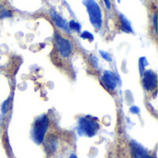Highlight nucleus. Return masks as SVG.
I'll return each instance as SVG.
<instances>
[{"mask_svg": "<svg viewBox=\"0 0 158 158\" xmlns=\"http://www.w3.org/2000/svg\"><path fill=\"white\" fill-rule=\"evenodd\" d=\"M83 4L86 6L92 25L95 29H101L103 25V14L98 3L95 0H83Z\"/></svg>", "mask_w": 158, "mask_h": 158, "instance_id": "1", "label": "nucleus"}, {"mask_svg": "<svg viewBox=\"0 0 158 158\" xmlns=\"http://www.w3.org/2000/svg\"><path fill=\"white\" fill-rule=\"evenodd\" d=\"M99 129L100 125L97 120L90 116L80 118L78 120V132L80 135L93 137L96 134Z\"/></svg>", "mask_w": 158, "mask_h": 158, "instance_id": "2", "label": "nucleus"}, {"mask_svg": "<svg viewBox=\"0 0 158 158\" xmlns=\"http://www.w3.org/2000/svg\"><path fill=\"white\" fill-rule=\"evenodd\" d=\"M48 126L49 118L46 115H43L35 120L32 129V139L36 144H41L44 142Z\"/></svg>", "mask_w": 158, "mask_h": 158, "instance_id": "3", "label": "nucleus"}, {"mask_svg": "<svg viewBox=\"0 0 158 158\" xmlns=\"http://www.w3.org/2000/svg\"><path fill=\"white\" fill-rule=\"evenodd\" d=\"M54 37H55V44L58 53L63 57H69L72 53V44L70 43V41L62 37L60 34L56 32L55 33Z\"/></svg>", "mask_w": 158, "mask_h": 158, "instance_id": "4", "label": "nucleus"}, {"mask_svg": "<svg viewBox=\"0 0 158 158\" xmlns=\"http://www.w3.org/2000/svg\"><path fill=\"white\" fill-rule=\"evenodd\" d=\"M142 82H143V88L146 91H148V92L154 91L157 86V75H156V73H155L151 69L146 70L144 72V74H143Z\"/></svg>", "mask_w": 158, "mask_h": 158, "instance_id": "5", "label": "nucleus"}, {"mask_svg": "<svg viewBox=\"0 0 158 158\" xmlns=\"http://www.w3.org/2000/svg\"><path fill=\"white\" fill-rule=\"evenodd\" d=\"M102 81L105 84V86L111 91H114L117 88L118 79H117V76L112 71H109V70L105 71L102 76Z\"/></svg>", "mask_w": 158, "mask_h": 158, "instance_id": "6", "label": "nucleus"}, {"mask_svg": "<svg viewBox=\"0 0 158 158\" xmlns=\"http://www.w3.org/2000/svg\"><path fill=\"white\" fill-rule=\"evenodd\" d=\"M131 152L133 158H154L148 152L136 142L131 143Z\"/></svg>", "mask_w": 158, "mask_h": 158, "instance_id": "7", "label": "nucleus"}, {"mask_svg": "<svg viewBox=\"0 0 158 158\" xmlns=\"http://www.w3.org/2000/svg\"><path fill=\"white\" fill-rule=\"evenodd\" d=\"M50 15H51L52 19L54 20V22L56 23V25L59 29H61V30H63V31H65L67 32H69L70 31L69 27V23L66 21V19H64L61 16H59L56 13V11H55L54 9H52L50 11Z\"/></svg>", "mask_w": 158, "mask_h": 158, "instance_id": "8", "label": "nucleus"}, {"mask_svg": "<svg viewBox=\"0 0 158 158\" xmlns=\"http://www.w3.org/2000/svg\"><path fill=\"white\" fill-rule=\"evenodd\" d=\"M119 20H120V29L122 31L127 32V33H131L133 31L131 22L124 15L119 14Z\"/></svg>", "mask_w": 158, "mask_h": 158, "instance_id": "9", "label": "nucleus"}, {"mask_svg": "<svg viewBox=\"0 0 158 158\" xmlns=\"http://www.w3.org/2000/svg\"><path fill=\"white\" fill-rule=\"evenodd\" d=\"M56 145H57V141L55 138V136H50V137L47 138V142H46V144H45L46 151H48L49 153L55 152L56 148Z\"/></svg>", "mask_w": 158, "mask_h": 158, "instance_id": "10", "label": "nucleus"}, {"mask_svg": "<svg viewBox=\"0 0 158 158\" xmlns=\"http://www.w3.org/2000/svg\"><path fill=\"white\" fill-rule=\"evenodd\" d=\"M69 30H73V31H78V32H80L81 29V24L79 22L75 21V20H70L69 23Z\"/></svg>", "mask_w": 158, "mask_h": 158, "instance_id": "11", "label": "nucleus"}, {"mask_svg": "<svg viewBox=\"0 0 158 158\" xmlns=\"http://www.w3.org/2000/svg\"><path fill=\"white\" fill-rule=\"evenodd\" d=\"M148 65V62L146 60L145 57H141L140 58V61H139V67H140V72H141V75L143 74V71H144V68Z\"/></svg>", "mask_w": 158, "mask_h": 158, "instance_id": "12", "label": "nucleus"}, {"mask_svg": "<svg viewBox=\"0 0 158 158\" xmlns=\"http://www.w3.org/2000/svg\"><path fill=\"white\" fill-rule=\"evenodd\" d=\"M81 37L82 38V39H87V40H89V41H94V35L90 32V31H84L81 34Z\"/></svg>", "mask_w": 158, "mask_h": 158, "instance_id": "13", "label": "nucleus"}, {"mask_svg": "<svg viewBox=\"0 0 158 158\" xmlns=\"http://www.w3.org/2000/svg\"><path fill=\"white\" fill-rule=\"evenodd\" d=\"M12 16V13L8 9H3L0 12V19H6V18H10Z\"/></svg>", "mask_w": 158, "mask_h": 158, "instance_id": "14", "label": "nucleus"}, {"mask_svg": "<svg viewBox=\"0 0 158 158\" xmlns=\"http://www.w3.org/2000/svg\"><path fill=\"white\" fill-rule=\"evenodd\" d=\"M100 55H101V56L105 59V60H106V61H108V62H111L112 61V57H111V56H110V54H108L107 52H106V51H100Z\"/></svg>", "mask_w": 158, "mask_h": 158, "instance_id": "15", "label": "nucleus"}, {"mask_svg": "<svg viewBox=\"0 0 158 158\" xmlns=\"http://www.w3.org/2000/svg\"><path fill=\"white\" fill-rule=\"evenodd\" d=\"M9 102H10V98H8L7 100H6L2 106V112L4 114H6V112L8 111V108H9Z\"/></svg>", "mask_w": 158, "mask_h": 158, "instance_id": "16", "label": "nucleus"}, {"mask_svg": "<svg viewBox=\"0 0 158 158\" xmlns=\"http://www.w3.org/2000/svg\"><path fill=\"white\" fill-rule=\"evenodd\" d=\"M130 110H131V112L132 114H139V113H140V108H139L138 106H131Z\"/></svg>", "mask_w": 158, "mask_h": 158, "instance_id": "17", "label": "nucleus"}, {"mask_svg": "<svg viewBox=\"0 0 158 158\" xmlns=\"http://www.w3.org/2000/svg\"><path fill=\"white\" fill-rule=\"evenodd\" d=\"M153 20H154V27H155V31H156H156H157V14H156V13L154 15Z\"/></svg>", "mask_w": 158, "mask_h": 158, "instance_id": "18", "label": "nucleus"}, {"mask_svg": "<svg viewBox=\"0 0 158 158\" xmlns=\"http://www.w3.org/2000/svg\"><path fill=\"white\" fill-rule=\"evenodd\" d=\"M104 2H105L106 6L107 7V9H110L111 8V2H110V0H104Z\"/></svg>", "mask_w": 158, "mask_h": 158, "instance_id": "19", "label": "nucleus"}, {"mask_svg": "<svg viewBox=\"0 0 158 158\" xmlns=\"http://www.w3.org/2000/svg\"><path fill=\"white\" fill-rule=\"evenodd\" d=\"M69 158H78V157H77V156H76V155H71V156H70Z\"/></svg>", "mask_w": 158, "mask_h": 158, "instance_id": "20", "label": "nucleus"}]
</instances>
